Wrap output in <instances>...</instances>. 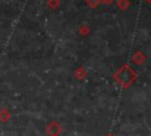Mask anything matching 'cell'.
Wrapping results in <instances>:
<instances>
[]
</instances>
